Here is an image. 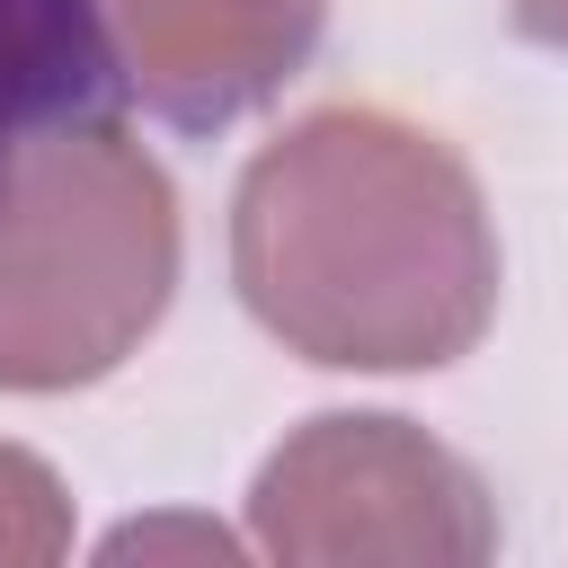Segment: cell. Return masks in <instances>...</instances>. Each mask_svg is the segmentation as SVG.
Returning <instances> with one entry per match:
<instances>
[{
  "instance_id": "obj_1",
  "label": "cell",
  "mask_w": 568,
  "mask_h": 568,
  "mask_svg": "<svg viewBox=\"0 0 568 568\" xmlns=\"http://www.w3.org/2000/svg\"><path fill=\"white\" fill-rule=\"evenodd\" d=\"M124 98L106 0H0V213L44 142L98 133Z\"/></svg>"
}]
</instances>
